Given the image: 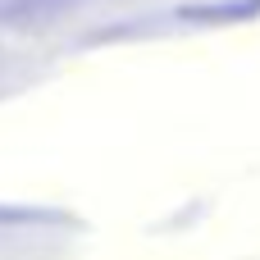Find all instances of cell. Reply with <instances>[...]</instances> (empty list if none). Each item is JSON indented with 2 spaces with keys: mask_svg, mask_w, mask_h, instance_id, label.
Returning a JSON list of instances; mask_svg holds the SVG:
<instances>
[]
</instances>
